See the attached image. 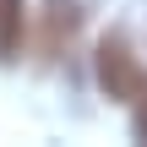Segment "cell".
<instances>
[{"mask_svg":"<svg viewBox=\"0 0 147 147\" xmlns=\"http://www.w3.org/2000/svg\"><path fill=\"white\" fill-rule=\"evenodd\" d=\"M98 87H104L109 98H120V104H136L147 93V65L136 60L131 38H125L120 27L98 38Z\"/></svg>","mask_w":147,"mask_h":147,"instance_id":"1","label":"cell"},{"mask_svg":"<svg viewBox=\"0 0 147 147\" xmlns=\"http://www.w3.org/2000/svg\"><path fill=\"white\" fill-rule=\"evenodd\" d=\"M82 0H44V11H38V55L44 60H60L71 44H76V33H82Z\"/></svg>","mask_w":147,"mask_h":147,"instance_id":"2","label":"cell"},{"mask_svg":"<svg viewBox=\"0 0 147 147\" xmlns=\"http://www.w3.org/2000/svg\"><path fill=\"white\" fill-rule=\"evenodd\" d=\"M22 33H27L22 0H0V60H5V65L22 55Z\"/></svg>","mask_w":147,"mask_h":147,"instance_id":"3","label":"cell"},{"mask_svg":"<svg viewBox=\"0 0 147 147\" xmlns=\"http://www.w3.org/2000/svg\"><path fill=\"white\" fill-rule=\"evenodd\" d=\"M131 109H136V115H131V136H136V142H147V93L131 104Z\"/></svg>","mask_w":147,"mask_h":147,"instance_id":"4","label":"cell"}]
</instances>
